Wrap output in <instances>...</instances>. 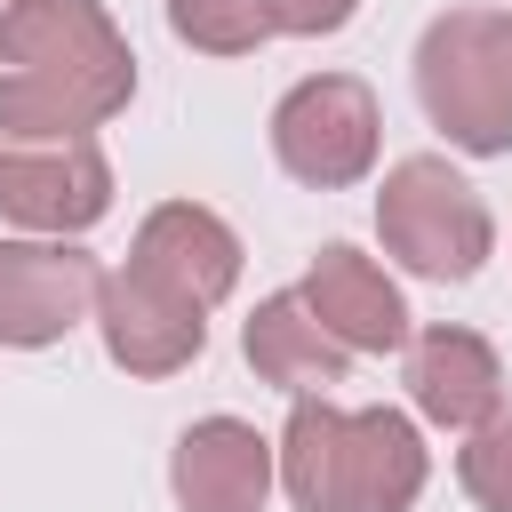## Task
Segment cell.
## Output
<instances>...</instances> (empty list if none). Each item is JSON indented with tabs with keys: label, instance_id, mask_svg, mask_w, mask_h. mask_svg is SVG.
<instances>
[{
	"label": "cell",
	"instance_id": "1",
	"mask_svg": "<svg viewBox=\"0 0 512 512\" xmlns=\"http://www.w3.org/2000/svg\"><path fill=\"white\" fill-rule=\"evenodd\" d=\"M136 96V56L104 0H8L0 16V144H88Z\"/></svg>",
	"mask_w": 512,
	"mask_h": 512
},
{
	"label": "cell",
	"instance_id": "2",
	"mask_svg": "<svg viewBox=\"0 0 512 512\" xmlns=\"http://www.w3.org/2000/svg\"><path fill=\"white\" fill-rule=\"evenodd\" d=\"M416 96L464 152H512V16L448 8L416 40Z\"/></svg>",
	"mask_w": 512,
	"mask_h": 512
},
{
	"label": "cell",
	"instance_id": "3",
	"mask_svg": "<svg viewBox=\"0 0 512 512\" xmlns=\"http://www.w3.org/2000/svg\"><path fill=\"white\" fill-rule=\"evenodd\" d=\"M376 232L384 248L424 272V280H472L496 248V224H488V200L440 160V152H416L384 176L376 192Z\"/></svg>",
	"mask_w": 512,
	"mask_h": 512
},
{
	"label": "cell",
	"instance_id": "4",
	"mask_svg": "<svg viewBox=\"0 0 512 512\" xmlns=\"http://www.w3.org/2000/svg\"><path fill=\"white\" fill-rule=\"evenodd\" d=\"M272 152L312 192L360 184L376 168V96H368V80H352V72L296 80L280 96V112H272Z\"/></svg>",
	"mask_w": 512,
	"mask_h": 512
},
{
	"label": "cell",
	"instance_id": "5",
	"mask_svg": "<svg viewBox=\"0 0 512 512\" xmlns=\"http://www.w3.org/2000/svg\"><path fill=\"white\" fill-rule=\"evenodd\" d=\"M104 296L96 256L72 240H0V344H56Z\"/></svg>",
	"mask_w": 512,
	"mask_h": 512
},
{
	"label": "cell",
	"instance_id": "6",
	"mask_svg": "<svg viewBox=\"0 0 512 512\" xmlns=\"http://www.w3.org/2000/svg\"><path fill=\"white\" fill-rule=\"evenodd\" d=\"M112 208V168L96 144H0V216L24 232H88Z\"/></svg>",
	"mask_w": 512,
	"mask_h": 512
},
{
	"label": "cell",
	"instance_id": "7",
	"mask_svg": "<svg viewBox=\"0 0 512 512\" xmlns=\"http://www.w3.org/2000/svg\"><path fill=\"white\" fill-rule=\"evenodd\" d=\"M128 272H144L152 288L184 296L192 312H208L216 296H232L240 280V240L224 216H208L200 200H160L144 224H136V256Z\"/></svg>",
	"mask_w": 512,
	"mask_h": 512
},
{
	"label": "cell",
	"instance_id": "8",
	"mask_svg": "<svg viewBox=\"0 0 512 512\" xmlns=\"http://www.w3.org/2000/svg\"><path fill=\"white\" fill-rule=\"evenodd\" d=\"M96 328H104V352L128 368V376H176L184 360H200L208 344V320L152 288L144 272H104V296H96Z\"/></svg>",
	"mask_w": 512,
	"mask_h": 512
},
{
	"label": "cell",
	"instance_id": "9",
	"mask_svg": "<svg viewBox=\"0 0 512 512\" xmlns=\"http://www.w3.org/2000/svg\"><path fill=\"white\" fill-rule=\"evenodd\" d=\"M296 296L312 304V320H320L344 352H392V344H408V304H400V288L384 280L376 256H360V248H344V240L312 256V272H304Z\"/></svg>",
	"mask_w": 512,
	"mask_h": 512
},
{
	"label": "cell",
	"instance_id": "10",
	"mask_svg": "<svg viewBox=\"0 0 512 512\" xmlns=\"http://www.w3.org/2000/svg\"><path fill=\"white\" fill-rule=\"evenodd\" d=\"M176 504L184 512H264V488H272V440L240 416H200L184 440H176Z\"/></svg>",
	"mask_w": 512,
	"mask_h": 512
},
{
	"label": "cell",
	"instance_id": "11",
	"mask_svg": "<svg viewBox=\"0 0 512 512\" xmlns=\"http://www.w3.org/2000/svg\"><path fill=\"white\" fill-rule=\"evenodd\" d=\"M408 400L448 424V432H480L496 408H504V360L488 336L472 328H424L408 344Z\"/></svg>",
	"mask_w": 512,
	"mask_h": 512
},
{
	"label": "cell",
	"instance_id": "12",
	"mask_svg": "<svg viewBox=\"0 0 512 512\" xmlns=\"http://www.w3.org/2000/svg\"><path fill=\"white\" fill-rule=\"evenodd\" d=\"M280 480L296 512H360V456H352V416L328 408L320 392L288 408L280 432Z\"/></svg>",
	"mask_w": 512,
	"mask_h": 512
},
{
	"label": "cell",
	"instance_id": "13",
	"mask_svg": "<svg viewBox=\"0 0 512 512\" xmlns=\"http://www.w3.org/2000/svg\"><path fill=\"white\" fill-rule=\"evenodd\" d=\"M240 352H248V368H256L264 384H280V392H296V400H312V392L344 384V360H352V352L312 320V304H304V296H264V304L248 312Z\"/></svg>",
	"mask_w": 512,
	"mask_h": 512
},
{
	"label": "cell",
	"instance_id": "14",
	"mask_svg": "<svg viewBox=\"0 0 512 512\" xmlns=\"http://www.w3.org/2000/svg\"><path fill=\"white\" fill-rule=\"evenodd\" d=\"M352 456H360V512H408L424 496V440L400 408H360Z\"/></svg>",
	"mask_w": 512,
	"mask_h": 512
},
{
	"label": "cell",
	"instance_id": "15",
	"mask_svg": "<svg viewBox=\"0 0 512 512\" xmlns=\"http://www.w3.org/2000/svg\"><path fill=\"white\" fill-rule=\"evenodd\" d=\"M168 32L208 56H248L280 24H272V0H168Z\"/></svg>",
	"mask_w": 512,
	"mask_h": 512
},
{
	"label": "cell",
	"instance_id": "16",
	"mask_svg": "<svg viewBox=\"0 0 512 512\" xmlns=\"http://www.w3.org/2000/svg\"><path fill=\"white\" fill-rule=\"evenodd\" d=\"M456 480H464V496H472L480 512H512V408H496V416L464 440Z\"/></svg>",
	"mask_w": 512,
	"mask_h": 512
},
{
	"label": "cell",
	"instance_id": "17",
	"mask_svg": "<svg viewBox=\"0 0 512 512\" xmlns=\"http://www.w3.org/2000/svg\"><path fill=\"white\" fill-rule=\"evenodd\" d=\"M360 0H272V24L296 32V40H320V32H344Z\"/></svg>",
	"mask_w": 512,
	"mask_h": 512
}]
</instances>
